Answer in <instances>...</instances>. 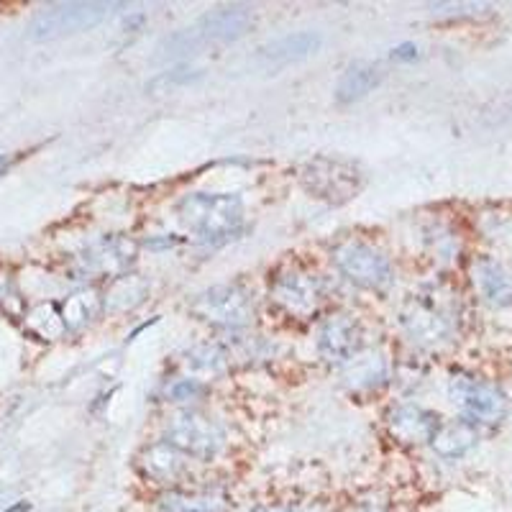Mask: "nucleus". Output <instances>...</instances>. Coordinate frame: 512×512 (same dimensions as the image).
<instances>
[{
    "label": "nucleus",
    "instance_id": "nucleus-8",
    "mask_svg": "<svg viewBox=\"0 0 512 512\" xmlns=\"http://www.w3.org/2000/svg\"><path fill=\"white\" fill-rule=\"evenodd\" d=\"M451 397L469 423H500L507 415V397L495 384L482 379L459 377L451 384Z\"/></svg>",
    "mask_w": 512,
    "mask_h": 512
},
{
    "label": "nucleus",
    "instance_id": "nucleus-1",
    "mask_svg": "<svg viewBox=\"0 0 512 512\" xmlns=\"http://www.w3.org/2000/svg\"><path fill=\"white\" fill-rule=\"evenodd\" d=\"M177 216L203 239H228L244 221V200L236 192H192L180 200Z\"/></svg>",
    "mask_w": 512,
    "mask_h": 512
},
{
    "label": "nucleus",
    "instance_id": "nucleus-21",
    "mask_svg": "<svg viewBox=\"0 0 512 512\" xmlns=\"http://www.w3.org/2000/svg\"><path fill=\"white\" fill-rule=\"evenodd\" d=\"M433 16H448V18H479L487 16L492 6L484 3H431Z\"/></svg>",
    "mask_w": 512,
    "mask_h": 512
},
{
    "label": "nucleus",
    "instance_id": "nucleus-24",
    "mask_svg": "<svg viewBox=\"0 0 512 512\" xmlns=\"http://www.w3.org/2000/svg\"><path fill=\"white\" fill-rule=\"evenodd\" d=\"M418 57V47L415 44H400L397 49H392V59H397V62H413V59Z\"/></svg>",
    "mask_w": 512,
    "mask_h": 512
},
{
    "label": "nucleus",
    "instance_id": "nucleus-4",
    "mask_svg": "<svg viewBox=\"0 0 512 512\" xmlns=\"http://www.w3.org/2000/svg\"><path fill=\"white\" fill-rule=\"evenodd\" d=\"M111 8V3H54L36 13L29 26V39L52 41L77 31H88L98 26Z\"/></svg>",
    "mask_w": 512,
    "mask_h": 512
},
{
    "label": "nucleus",
    "instance_id": "nucleus-5",
    "mask_svg": "<svg viewBox=\"0 0 512 512\" xmlns=\"http://www.w3.org/2000/svg\"><path fill=\"white\" fill-rule=\"evenodd\" d=\"M190 310L218 328H244L254 320V300L241 285H218L200 292Z\"/></svg>",
    "mask_w": 512,
    "mask_h": 512
},
{
    "label": "nucleus",
    "instance_id": "nucleus-26",
    "mask_svg": "<svg viewBox=\"0 0 512 512\" xmlns=\"http://www.w3.org/2000/svg\"><path fill=\"white\" fill-rule=\"evenodd\" d=\"M254 512H297L295 507H264V510H254Z\"/></svg>",
    "mask_w": 512,
    "mask_h": 512
},
{
    "label": "nucleus",
    "instance_id": "nucleus-18",
    "mask_svg": "<svg viewBox=\"0 0 512 512\" xmlns=\"http://www.w3.org/2000/svg\"><path fill=\"white\" fill-rule=\"evenodd\" d=\"M185 472V461H182V451H177L172 443H157V446L146 448L144 451V474L152 477L154 482L169 484L177 482Z\"/></svg>",
    "mask_w": 512,
    "mask_h": 512
},
{
    "label": "nucleus",
    "instance_id": "nucleus-9",
    "mask_svg": "<svg viewBox=\"0 0 512 512\" xmlns=\"http://www.w3.org/2000/svg\"><path fill=\"white\" fill-rule=\"evenodd\" d=\"M254 26V11L249 6H221L198 18V24L177 36L187 47L205 44V41H236Z\"/></svg>",
    "mask_w": 512,
    "mask_h": 512
},
{
    "label": "nucleus",
    "instance_id": "nucleus-11",
    "mask_svg": "<svg viewBox=\"0 0 512 512\" xmlns=\"http://www.w3.org/2000/svg\"><path fill=\"white\" fill-rule=\"evenodd\" d=\"M361 346H364V333L351 315H331L320 326L318 351L326 361L349 364L354 356H359Z\"/></svg>",
    "mask_w": 512,
    "mask_h": 512
},
{
    "label": "nucleus",
    "instance_id": "nucleus-10",
    "mask_svg": "<svg viewBox=\"0 0 512 512\" xmlns=\"http://www.w3.org/2000/svg\"><path fill=\"white\" fill-rule=\"evenodd\" d=\"M272 300L295 318H310L318 313L320 303H323V287L313 274L292 269L274 280Z\"/></svg>",
    "mask_w": 512,
    "mask_h": 512
},
{
    "label": "nucleus",
    "instance_id": "nucleus-19",
    "mask_svg": "<svg viewBox=\"0 0 512 512\" xmlns=\"http://www.w3.org/2000/svg\"><path fill=\"white\" fill-rule=\"evenodd\" d=\"M93 259L98 262L100 272H126L136 259V244L128 239H108L95 249Z\"/></svg>",
    "mask_w": 512,
    "mask_h": 512
},
{
    "label": "nucleus",
    "instance_id": "nucleus-7",
    "mask_svg": "<svg viewBox=\"0 0 512 512\" xmlns=\"http://www.w3.org/2000/svg\"><path fill=\"white\" fill-rule=\"evenodd\" d=\"M333 262L346 280L364 290H387L392 285L390 259L364 241H344L333 251Z\"/></svg>",
    "mask_w": 512,
    "mask_h": 512
},
{
    "label": "nucleus",
    "instance_id": "nucleus-27",
    "mask_svg": "<svg viewBox=\"0 0 512 512\" xmlns=\"http://www.w3.org/2000/svg\"><path fill=\"white\" fill-rule=\"evenodd\" d=\"M11 167V159H6V157H0V175H6V169Z\"/></svg>",
    "mask_w": 512,
    "mask_h": 512
},
{
    "label": "nucleus",
    "instance_id": "nucleus-16",
    "mask_svg": "<svg viewBox=\"0 0 512 512\" xmlns=\"http://www.w3.org/2000/svg\"><path fill=\"white\" fill-rule=\"evenodd\" d=\"M159 507L164 512H226L228 497L223 492L195 489V492H164L159 497Z\"/></svg>",
    "mask_w": 512,
    "mask_h": 512
},
{
    "label": "nucleus",
    "instance_id": "nucleus-20",
    "mask_svg": "<svg viewBox=\"0 0 512 512\" xmlns=\"http://www.w3.org/2000/svg\"><path fill=\"white\" fill-rule=\"evenodd\" d=\"M474 280H477L479 290H482V295L487 297L489 303H507L512 297V287L510 282H507L505 272H502L497 264L492 262H479L477 267H474Z\"/></svg>",
    "mask_w": 512,
    "mask_h": 512
},
{
    "label": "nucleus",
    "instance_id": "nucleus-14",
    "mask_svg": "<svg viewBox=\"0 0 512 512\" xmlns=\"http://www.w3.org/2000/svg\"><path fill=\"white\" fill-rule=\"evenodd\" d=\"M384 72L377 62H356L341 75L336 85V100L341 105L356 103V100L367 98L374 88H379Z\"/></svg>",
    "mask_w": 512,
    "mask_h": 512
},
{
    "label": "nucleus",
    "instance_id": "nucleus-12",
    "mask_svg": "<svg viewBox=\"0 0 512 512\" xmlns=\"http://www.w3.org/2000/svg\"><path fill=\"white\" fill-rule=\"evenodd\" d=\"M320 44H323V36L318 31H297V34H287L259 49L256 62L262 64L264 70H280V67H287V64L300 62V59L315 54Z\"/></svg>",
    "mask_w": 512,
    "mask_h": 512
},
{
    "label": "nucleus",
    "instance_id": "nucleus-23",
    "mask_svg": "<svg viewBox=\"0 0 512 512\" xmlns=\"http://www.w3.org/2000/svg\"><path fill=\"white\" fill-rule=\"evenodd\" d=\"M198 392H203V387H200L198 382H190V379H185V382L175 384L169 395L175 397V400H190V397L198 395Z\"/></svg>",
    "mask_w": 512,
    "mask_h": 512
},
{
    "label": "nucleus",
    "instance_id": "nucleus-15",
    "mask_svg": "<svg viewBox=\"0 0 512 512\" xmlns=\"http://www.w3.org/2000/svg\"><path fill=\"white\" fill-rule=\"evenodd\" d=\"M433 451L443 459H461L477 446V428L469 420H451L438 425L436 436L431 441Z\"/></svg>",
    "mask_w": 512,
    "mask_h": 512
},
{
    "label": "nucleus",
    "instance_id": "nucleus-3",
    "mask_svg": "<svg viewBox=\"0 0 512 512\" xmlns=\"http://www.w3.org/2000/svg\"><path fill=\"white\" fill-rule=\"evenodd\" d=\"M400 320L410 341L418 346L441 344L454 331V315L436 292L410 295V300L402 308Z\"/></svg>",
    "mask_w": 512,
    "mask_h": 512
},
{
    "label": "nucleus",
    "instance_id": "nucleus-2",
    "mask_svg": "<svg viewBox=\"0 0 512 512\" xmlns=\"http://www.w3.org/2000/svg\"><path fill=\"white\" fill-rule=\"evenodd\" d=\"M300 182L305 190L318 200L331 205H344L354 200L364 185L367 175L356 162L344 157H315L300 172Z\"/></svg>",
    "mask_w": 512,
    "mask_h": 512
},
{
    "label": "nucleus",
    "instance_id": "nucleus-13",
    "mask_svg": "<svg viewBox=\"0 0 512 512\" xmlns=\"http://www.w3.org/2000/svg\"><path fill=\"white\" fill-rule=\"evenodd\" d=\"M438 425H441L438 415L431 413V410L418 408V405H400L390 413V433L400 443H408V446L431 443Z\"/></svg>",
    "mask_w": 512,
    "mask_h": 512
},
{
    "label": "nucleus",
    "instance_id": "nucleus-22",
    "mask_svg": "<svg viewBox=\"0 0 512 512\" xmlns=\"http://www.w3.org/2000/svg\"><path fill=\"white\" fill-rule=\"evenodd\" d=\"M190 359L195 367H203L208 372H218L226 364V354L218 346H200L198 351H192Z\"/></svg>",
    "mask_w": 512,
    "mask_h": 512
},
{
    "label": "nucleus",
    "instance_id": "nucleus-17",
    "mask_svg": "<svg viewBox=\"0 0 512 512\" xmlns=\"http://www.w3.org/2000/svg\"><path fill=\"white\" fill-rule=\"evenodd\" d=\"M344 379L351 390L356 392L382 387V384L387 382V359H384L379 351H369V354L354 356V359L346 364Z\"/></svg>",
    "mask_w": 512,
    "mask_h": 512
},
{
    "label": "nucleus",
    "instance_id": "nucleus-25",
    "mask_svg": "<svg viewBox=\"0 0 512 512\" xmlns=\"http://www.w3.org/2000/svg\"><path fill=\"white\" fill-rule=\"evenodd\" d=\"M356 512H387V507L379 505V502H367V505H361Z\"/></svg>",
    "mask_w": 512,
    "mask_h": 512
},
{
    "label": "nucleus",
    "instance_id": "nucleus-6",
    "mask_svg": "<svg viewBox=\"0 0 512 512\" xmlns=\"http://www.w3.org/2000/svg\"><path fill=\"white\" fill-rule=\"evenodd\" d=\"M167 443L195 459H213L223 448L221 425L200 410H182L167 423Z\"/></svg>",
    "mask_w": 512,
    "mask_h": 512
}]
</instances>
